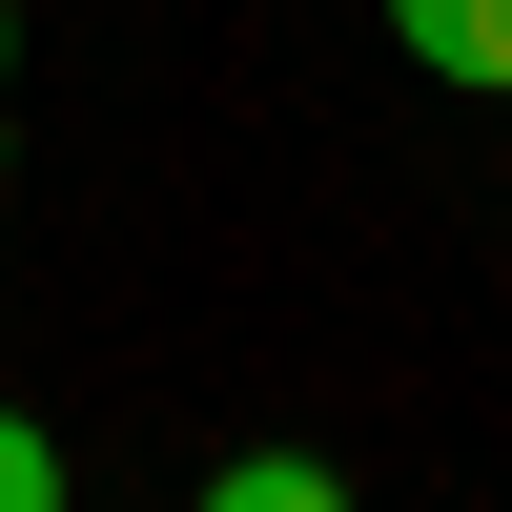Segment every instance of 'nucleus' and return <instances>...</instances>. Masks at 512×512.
I'll return each instance as SVG.
<instances>
[{"label": "nucleus", "instance_id": "3", "mask_svg": "<svg viewBox=\"0 0 512 512\" xmlns=\"http://www.w3.org/2000/svg\"><path fill=\"white\" fill-rule=\"evenodd\" d=\"M0 512H62V451H41L21 410H0Z\"/></svg>", "mask_w": 512, "mask_h": 512}, {"label": "nucleus", "instance_id": "1", "mask_svg": "<svg viewBox=\"0 0 512 512\" xmlns=\"http://www.w3.org/2000/svg\"><path fill=\"white\" fill-rule=\"evenodd\" d=\"M390 41L431 82H492V103H512V0H390Z\"/></svg>", "mask_w": 512, "mask_h": 512}, {"label": "nucleus", "instance_id": "2", "mask_svg": "<svg viewBox=\"0 0 512 512\" xmlns=\"http://www.w3.org/2000/svg\"><path fill=\"white\" fill-rule=\"evenodd\" d=\"M185 512H349V472H328V451H226Z\"/></svg>", "mask_w": 512, "mask_h": 512}, {"label": "nucleus", "instance_id": "4", "mask_svg": "<svg viewBox=\"0 0 512 512\" xmlns=\"http://www.w3.org/2000/svg\"><path fill=\"white\" fill-rule=\"evenodd\" d=\"M0 62H21V21H0Z\"/></svg>", "mask_w": 512, "mask_h": 512}]
</instances>
